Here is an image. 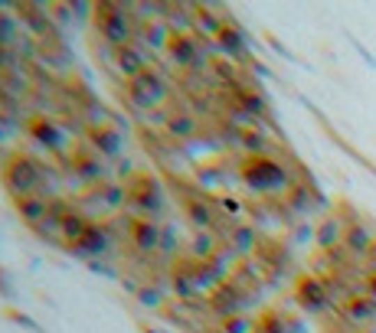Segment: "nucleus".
<instances>
[{"instance_id":"f257e3e1","label":"nucleus","mask_w":376,"mask_h":333,"mask_svg":"<svg viewBox=\"0 0 376 333\" xmlns=\"http://www.w3.org/2000/svg\"><path fill=\"white\" fill-rule=\"evenodd\" d=\"M95 23H98V30L105 33L111 43L118 46H128L131 43V20H128V13H125V7H115V3H102L95 13Z\"/></svg>"},{"instance_id":"f03ea898","label":"nucleus","mask_w":376,"mask_h":333,"mask_svg":"<svg viewBox=\"0 0 376 333\" xmlns=\"http://www.w3.org/2000/svg\"><path fill=\"white\" fill-rule=\"evenodd\" d=\"M7 183H10V190L17 196H40V183H43V170L36 167L33 161L26 157H17V161L7 167Z\"/></svg>"},{"instance_id":"7ed1b4c3","label":"nucleus","mask_w":376,"mask_h":333,"mask_svg":"<svg viewBox=\"0 0 376 333\" xmlns=\"http://www.w3.org/2000/svg\"><path fill=\"white\" fill-rule=\"evenodd\" d=\"M128 95L134 105L141 108H154L157 101H161L167 92H164V82L154 72H141L138 79H131V86H128Z\"/></svg>"},{"instance_id":"20e7f679","label":"nucleus","mask_w":376,"mask_h":333,"mask_svg":"<svg viewBox=\"0 0 376 333\" xmlns=\"http://www.w3.org/2000/svg\"><path fill=\"white\" fill-rule=\"evenodd\" d=\"M128 200L138 203L144 213H150V209L161 206V190H157V183L150 180V177H141V180H134L128 186Z\"/></svg>"},{"instance_id":"39448f33","label":"nucleus","mask_w":376,"mask_h":333,"mask_svg":"<svg viewBox=\"0 0 376 333\" xmlns=\"http://www.w3.org/2000/svg\"><path fill=\"white\" fill-rule=\"evenodd\" d=\"M171 53L173 59L180 65H203V49H200V43H196L194 36H187V33H177L171 40Z\"/></svg>"},{"instance_id":"423d86ee","label":"nucleus","mask_w":376,"mask_h":333,"mask_svg":"<svg viewBox=\"0 0 376 333\" xmlns=\"http://www.w3.org/2000/svg\"><path fill=\"white\" fill-rule=\"evenodd\" d=\"M131 242L138 248H144V252H154L157 248V229L150 226V219H131Z\"/></svg>"},{"instance_id":"0eeeda50","label":"nucleus","mask_w":376,"mask_h":333,"mask_svg":"<svg viewBox=\"0 0 376 333\" xmlns=\"http://www.w3.org/2000/svg\"><path fill=\"white\" fill-rule=\"evenodd\" d=\"M118 65L125 69V76H131V79H138L141 72H148L144 53H141L134 43H128V46H121V49H118Z\"/></svg>"},{"instance_id":"6e6552de","label":"nucleus","mask_w":376,"mask_h":333,"mask_svg":"<svg viewBox=\"0 0 376 333\" xmlns=\"http://www.w3.org/2000/svg\"><path fill=\"white\" fill-rule=\"evenodd\" d=\"M246 177H249V183H256V186H272V183L281 180V170L275 163L252 161V163H246Z\"/></svg>"},{"instance_id":"1a4fd4ad","label":"nucleus","mask_w":376,"mask_h":333,"mask_svg":"<svg viewBox=\"0 0 376 333\" xmlns=\"http://www.w3.org/2000/svg\"><path fill=\"white\" fill-rule=\"evenodd\" d=\"M239 291L236 288H219L213 298V307H219V314H236L239 311Z\"/></svg>"},{"instance_id":"9d476101","label":"nucleus","mask_w":376,"mask_h":333,"mask_svg":"<svg viewBox=\"0 0 376 333\" xmlns=\"http://www.w3.org/2000/svg\"><path fill=\"white\" fill-rule=\"evenodd\" d=\"M92 138H95V147H102L105 154H115L121 147V138L115 128H95L92 131Z\"/></svg>"},{"instance_id":"9b49d317","label":"nucleus","mask_w":376,"mask_h":333,"mask_svg":"<svg viewBox=\"0 0 376 333\" xmlns=\"http://www.w3.org/2000/svg\"><path fill=\"white\" fill-rule=\"evenodd\" d=\"M33 131H36V138L43 140V144H49V147H59V144H63L59 131H56L49 121H36V124H33Z\"/></svg>"},{"instance_id":"f8f14e48","label":"nucleus","mask_w":376,"mask_h":333,"mask_svg":"<svg viewBox=\"0 0 376 333\" xmlns=\"http://www.w3.org/2000/svg\"><path fill=\"white\" fill-rule=\"evenodd\" d=\"M171 131L177 134V138H190L196 131V121L190 118V115H173L171 118Z\"/></svg>"},{"instance_id":"ddd939ff","label":"nucleus","mask_w":376,"mask_h":333,"mask_svg":"<svg viewBox=\"0 0 376 333\" xmlns=\"http://www.w3.org/2000/svg\"><path fill=\"white\" fill-rule=\"evenodd\" d=\"M233 327H226V333H249V323L246 320H229Z\"/></svg>"}]
</instances>
